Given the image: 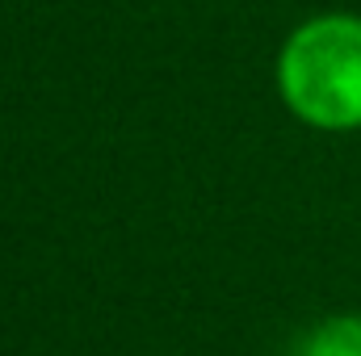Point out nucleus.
I'll return each instance as SVG.
<instances>
[{
    "mask_svg": "<svg viewBox=\"0 0 361 356\" xmlns=\"http://www.w3.org/2000/svg\"><path fill=\"white\" fill-rule=\"evenodd\" d=\"M277 89L315 130H361V17L302 21L277 55Z\"/></svg>",
    "mask_w": 361,
    "mask_h": 356,
    "instance_id": "1",
    "label": "nucleus"
},
{
    "mask_svg": "<svg viewBox=\"0 0 361 356\" xmlns=\"http://www.w3.org/2000/svg\"><path fill=\"white\" fill-rule=\"evenodd\" d=\"M298 356H361V319L357 314H336L328 323H319Z\"/></svg>",
    "mask_w": 361,
    "mask_h": 356,
    "instance_id": "2",
    "label": "nucleus"
}]
</instances>
